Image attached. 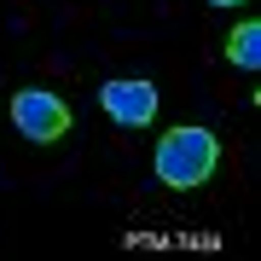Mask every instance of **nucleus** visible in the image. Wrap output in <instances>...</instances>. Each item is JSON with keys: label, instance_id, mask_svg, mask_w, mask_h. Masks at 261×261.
<instances>
[{"label": "nucleus", "instance_id": "1", "mask_svg": "<svg viewBox=\"0 0 261 261\" xmlns=\"http://www.w3.org/2000/svg\"><path fill=\"white\" fill-rule=\"evenodd\" d=\"M215 157H221V140L209 128H174L157 145V180L174 192H192L215 174Z\"/></svg>", "mask_w": 261, "mask_h": 261}, {"label": "nucleus", "instance_id": "2", "mask_svg": "<svg viewBox=\"0 0 261 261\" xmlns=\"http://www.w3.org/2000/svg\"><path fill=\"white\" fill-rule=\"evenodd\" d=\"M12 128L23 134V140H64L70 134V105L58 99V93H47V87H23L18 99H12Z\"/></svg>", "mask_w": 261, "mask_h": 261}, {"label": "nucleus", "instance_id": "3", "mask_svg": "<svg viewBox=\"0 0 261 261\" xmlns=\"http://www.w3.org/2000/svg\"><path fill=\"white\" fill-rule=\"evenodd\" d=\"M99 105H105L111 122H122V128H145V122L157 116V87L122 75V82H105V87H99Z\"/></svg>", "mask_w": 261, "mask_h": 261}, {"label": "nucleus", "instance_id": "4", "mask_svg": "<svg viewBox=\"0 0 261 261\" xmlns=\"http://www.w3.org/2000/svg\"><path fill=\"white\" fill-rule=\"evenodd\" d=\"M226 58H232L238 70H255L261 64V23H238L232 35H226Z\"/></svg>", "mask_w": 261, "mask_h": 261}, {"label": "nucleus", "instance_id": "5", "mask_svg": "<svg viewBox=\"0 0 261 261\" xmlns=\"http://www.w3.org/2000/svg\"><path fill=\"white\" fill-rule=\"evenodd\" d=\"M209 6H238V0H209Z\"/></svg>", "mask_w": 261, "mask_h": 261}]
</instances>
